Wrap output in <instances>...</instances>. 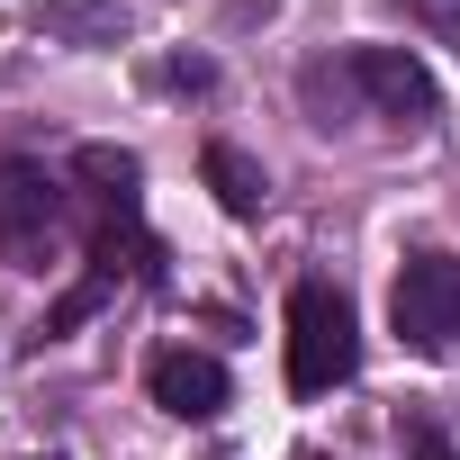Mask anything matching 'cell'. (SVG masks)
Listing matches in <instances>:
<instances>
[{"instance_id": "1", "label": "cell", "mask_w": 460, "mask_h": 460, "mask_svg": "<svg viewBox=\"0 0 460 460\" xmlns=\"http://www.w3.org/2000/svg\"><path fill=\"white\" fill-rule=\"evenodd\" d=\"M73 181H82V199H91V271H82V280H73L55 307H46L37 343L73 334L82 316H100V307H109V289H118V280L154 271L145 217H136V181H145V163H136L127 145H82V154H73Z\"/></svg>"}, {"instance_id": "2", "label": "cell", "mask_w": 460, "mask_h": 460, "mask_svg": "<svg viewBox=\"0 0 460 460\" xmlns=\"http://www.w3.org/2000/svg\"><path fill=\"white\" fill-rule=\"evenodd\" d=\"M361 361V325H352V298L334 280H298L289 289V388L298 397H325L343 388Z\"/></svg>"}, {"instance_id": "3", "label": "cell", "mask_w": 460, "mask_h": 460, "mask_svg": "<svg viewBox=\"0 0 460 460\" xmlns=\"http://www.w3.org/2000/svg\"><path fill=\"white\" fill-rule=\"evenodd\" d=\"M343 91H352L370 118H388L397 136H424V127L442 118V82H433V64H424L415 46H352V55H343Z\"/></svg>"}, {"instance_id": "4", "label": "cell", "mask_w": 460, "mask_h": 460, "mask_svg": "<svg viewBox=\"0 0 460 460\" xmlns=\"http://www.w3.org/2000/svg\"><path fill=\"white\" fill-rule=\"evenodd\" d=\"M388 325L415 361H442L460 343V262L451 253H406L388 280Z\"/></svg>"}, {"instance_id": "5", "label": "cell", "mask_w": 460, "mask_h": 460, "mask_svg": "<svg viewBox=\"0 0 460 460\" xmlns=\"http://www.w3.org/2000/svg\"><path fill=\"white\" fill-rule=\"evenodd\" d=\"M64 181L46 163H0V253L19 271H46L55 262V235H64Z\"/></svg>"}, {"instance_id": "6", "label": "cell", "mask_w": 460, "mask_h": 460, "mask_svg": "<svg viewBox=\"0 0 460 460\" xmlns=\"http://www.w3.org/2000/svg\"><path fill=\"white\" fill-rule=\"evenodd\" d=\"M145 388H154V406H163V415H181V424L226 415V361H208V352H190V343L154 352V361H145Z\"/></svg>"}, {"instance_id": "7", "label": "cell", "mask_w": 460, "mask_h": 460, "mask_svg": "<svg viewBox=\"0 0 460 460\" xmlns=\"http://www.w3.org/2000/svg\"><path fill=\"white\" fill-rule=\"evenodd\" d=\"M199 172H208V190H217L226 217H262V190H271V181H262V163H253L244 145H208Z\"/></svg>"}, {"instance_id": "8", "label": "cell", "mask_w": 460, "mask_h": 460, "mask_svg": "<svg viewBox=\"0 0 460 460\" xmlns=\"http://www.w3.org/2000/svg\"><path fill=\"white\" fill-rule=\"evenodd\" d=\"M37 37H91V46H118V37H127V10H118V0H46V10H37Z\"/></svg>"}, {"instance_id": "9", "label": "cell", "mask_w": 460, "mask_h": 460, "mask_svg": "<svg viewBox=\"0 0 460 460\" xmlns=\"http://www.w3.org/2000/svg\"><path fill=\"white\" fill-rule=\"evenodd\" d=\"M397 442H406V460H460V442H451L424 406H406V415H397Z\"/></svg>"}, {"instance_id": "10", "label": "cell", "mask_w": 460, "mask_h": 460, "mask_svg": "<svg viewBox=\"0 0 460 460\" xmlns=\"http://www.w3.org/2000/svg\"><path fill=\"white\" fill-rule=\"evenodd\" d=\"M163 82H172V91H208V64H199V55H190V64H163Z\"/></svg>"}, {"instance_id": "11", "label": "cell", "mask_w": 460, "mask_h": 460, "mask_svg": "<svg viewBox=\"0 0 460 460\" xmlns=\"http://www.w3.org/2000/svg\"><path fill=\"white\" fill-rule=\"evenodd\" d=\"M415 19L424 28H460V0H415Z\"/></svg>"}, {"instance_id": "12", "label": "cell", "mask_w": 460, "mask_h": 460, "mask_svg": "<svg viewBox=\"0 0 460 460\" xmlns=\"http://www.w3.org/2000/svg\"><path fill=\"white\" fill-rule=\"evenodd\" d=\"M37 460H64V451H37Z\"/></svg>"}]
</instances>
